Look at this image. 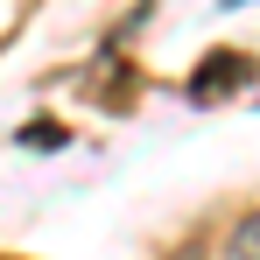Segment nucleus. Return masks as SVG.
<instances>
[{
	"instance_id": "f257e3e1",
	"label": "nucleus",
	"mask_w": 260,
	"mask_h": 260,
	"mask_svg": "<svg viewBox=\"0 0 260 260\" xmlns=\"http://www.w3.org/2000/svg\"><path fill=\"white\" fill-rule=\"evenodd\" d=\"M169 260H197V253H169Z\"/></svg>"
},
{
	"instance_id": "f03ea898",
	"label": "nucleus",
	"mask_w": 260,
	"mask_h": 260,
	"mask_svg": "<svg viewBox=\"0 0 260 260\" xmlns=\"http://www.w3.org/2000/svg\"><path fill=\"white\" fill-rule=\"evenodd\" d=\"M232 7H239V0H232Z\"/></svg>"
}]
</instances>
